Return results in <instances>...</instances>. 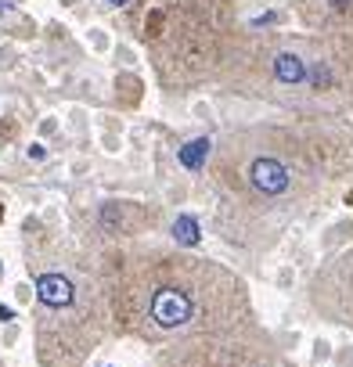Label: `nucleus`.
Wrapping results in <instances>:
<instances>
[{
  "mask_svg": "<svg viewBox=\"0 0 353 367\" xmlns=\"http://www.w3.org/2000/svg\"><path fill=\"white\" fill-rule=\"evenodd\" d=\"M191 310H195L191 299L184 292H176V289H163L152 299V317H155L159 328H176V324L191 321Z\"/></svg>",
  "mask_w": 353,
  "mask_h": 367,
  "instance_id": "obj_1",
  "label": "nucleus"
},
{
  "mask_svg": "<svg viewBox=\"0 0 353 367\" xmlns=\"http://www.w3.org/2000/svg\"><path fill=\"white\" fill-rule=\"evenodd\" d=\"M249 177H252V187L263 191V195H285L288 191V169L278 158H256Z\"/></svg>",
  "mask_w": 353,
  "mask_h": 367,
  "instance_id": "obj_2",
  "label": "nucleus"
},
{
  "mask_svg": "<svg viewBox=\"0 0 353 367\" xmlns=\"http://www.w3.org/2000/svg\"><path fill=\"white\" fill-rule=\"evenodd\" d=\"M37 299L43 302V306H72V299H76V289H72V281L69 277H61V274H40L37 277Z\"/></svg>",
  "mask_w": 353,
  "mask_h": 367,
  "instance_id": "obj_3",
  "label": "nucleus"
},
{
  "mask_svg": "<svg viewBox=\"0 0 353 367\" xmlns=\"http://www.w3.org/2000/svg\"><path fill=\"white\" fill-rule=\"evenodd\" d=\"M274 76L281 79V83H303L307 79V61H303L299 54H292V51H285V54H278L274 58Z\"/></svg>",
  "mask_w": 353,
  "mask_h": 367,
  "instance_id": "obj_4",
  "label": "nucleus"
},
{
  "mask_svg": "<svg viewBox=\"0 0 353 367\" xmlns=\"http://www.w3.org/2000/svg\"><path fill=\"white\" fill-rule=\"evenodd\" d=\"M205 155H210V137H195V140H188V145L176 151V162H181L184 169H202Z\"/></svg>",
  "mask_w": 353,
  "mask_h": 367,
  "instance_id": "obj_5",
  "label": "nucleus"
},
{
  "mask_svg": "<svg viewBox=\"0 0 353 367\" xmlns=\"http://www.w3.org/2000/svg\"><path fill=\"white\" fill-rule=\"evenodd\" d=\"M173 238H176L181 245H199V220H195V216H176Z\"/></svg>",
  "mask_w": 353,
  "mask_h": 367,
  "instance_id": "obj_6",
  "label": "nucleus"
},
{
  "mask_svg": "<svg viewBox=\"0 0 353 367\" xmlns=\"http://www.w3.org/2000/svg\"><path fill=\"white\" fill-rule=\"evenodd\" d=\"M310 76V83L321 90V87H332V72H328V65H314V72H307Z\"/></svg>",
  "mask_w": 353,
  "mask_h": 367,
  "instance_id": "obj_7",
  "label": "nucleus"
},
{
  "mask_svg": "<svg viewBox=\"0 0 353 367\" xmlns=\"http://www.w3.org/2000/svg\"><path fill=\"white\" fill-rule=\"evenodd\" d=\"M274 19H278V14H260V19H252V25H270Z\"/></svg>",
  "mask_w": 353,
  "mask_h": 367,
  "instance_id": "obj_8",
  "label": "nucleus"
},
{
  "mask_svg": "<svg viewBox=\"0 0 353 367\" xmlns=\"http://www.w3.org/2000/svg\"><path fill=\"white\" fill-rule=\"evenodd\" d=\"M43 155H47V151H43V145H33V148H29V158H37V162H40Z\"/></svg>",
  "mask_w": 353,
  "mask_h": 367,
  "instance_id": "obj_9",
  "label": "nucleus"
},
{
  "mask_svg": "<svg viewBox=\"0 0 353 367\" xmlns=\"http://www.w3.org/2000/svg\"><path fill=\"white\" fill-rule=\"evenodd\" d=\"M328 4H332V8H335V11H346V8H350V4H353V0H328Z\"/></svg>",
  "mask_w": 353,
  "mask_h": 367,
  "instance_id": "obj_10",
  "label": "nucleus"
},
{
  "mask_svg": "<svg viewBox=\"0 0 353 367\" xmlns=\"http://www.w3.org/2000/svg\"><path fill=\"white\" fill-rule=\"evenodd\" d=\"M11 317H14V313H11L8 306H0V321H11Z\"/></svg>",
  "mask_w": 353,
  "mask_h": 367,
  "instance_id": "obj_11",
  "label": "nucleus"
},
{
  "mask_svg": "<svg viewBox=\"0 0 353 367\" xmlns=\"http://www.w3.org/2000/svg\"><path fill=\"white\" fill-rule=\"evenodd\" d=\"M8 11H11V4H8V0H0V19H4Z\"/></svg>",
  "mask_w": 353,
  "mask_h": 367,
  "instance_id": "obj_12",
  "label": "nucleus"
},
{
  "mask_svg": "<svg viewBox=\"0 0 353 367\" xmlns=\"http://www.w3.org/2000/svg\"><path fill=\"white\" fill-rule=\"evenodd\" d=\"M108 4H112V8H123V4H130V0H108Z\"/></svg>",
  "mask_w": 353,
  "mask_h": 367,
  "instance_id": "obj_13",
  "label": "nucleus"
},
{
  "mask_svg": "<svg viewBox=\"0 0 353 367\" xmlns=\"http://www.w3.org/2000/svg\"><path fill=\"white\" fill-rule=\"evenodd\" d=\"M0 270H4V266H0Z\"/></svg>",
  "mask_w": 353,
  "mask_h": 367,
  "instance_id": "obj_14",
  "label": "nucleus"
}]
</instances>
